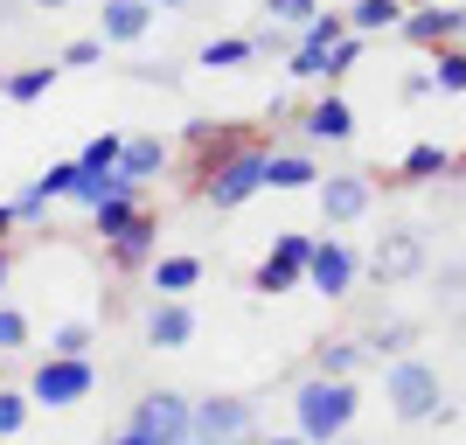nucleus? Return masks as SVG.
<instances>
[{"label": "nucleus", "mask_w": 466, "mask_h": 445, "mask_svg": "<svg viewBox=\"0 0 466 445\" xmlns=\"http://www.w3.org/2000/svg\"><path fill=\"white\" fill-rule=\"evenodd\" d=\"M355 410H362V397H355V376H320V369H313L307 383L292 389V431H307L313 445L349 439Z\"/></svg>", "instance_id": "1"}, {"label": "nucleus", "mask_w": 466, "mask_h": 445, "mask_svg": "<svg viewBox=\"0 0 466 445\" xmlns=\"http://www.w3.org/2000/svg\"><path fill=\"white\" fill-rule=\"evenodd\" d=\"M265 175H272V147L265 139H244V147H230L223 160H209L202 167V181H195V195L209 202V209H244L251 195H265Z\"/></svg>", "instance_id": "2"}, {"label": "nucleus", "mask_w": 466, "mask_h": 445, "mask_svg": "<svg viewBox=\"0 0 466 445\" xmlns=\"http://www.w3.org/2000/svg\"><path fill=\"white\" fill-rule=\"evenodd\" d=\"M383 397H390V418H404V425H425L446 410V383H439V369L418 362V355H397L383 369Z\"/></svg>", "instance_id": "3"}, {"label": "nucleus", "mask_w": 466, "mask_h": 445, "mask_svg": "<svg viewBox=\"0 0 466 445\" xmlns=\"http://www.w3.org/2000/svg\"><path fill=\"white\" fill-rule=\"evenodd\" d=\"M97 389V362L91 355H42L35 376H28V397L42 410H63V404H84Z\"/></svg>", "instance_id": "4"}, {"label": "nucleus", "mask_w": 466, "mask_h": 445, "mask_svg": "<svg viewBox=\"0 0 466 445\" xmlns=\"http://www.w3.org/2000/svg\"><path fill=\"white\" fill-rule=\"evenodd\" d=\"M307 258H313V237L307 230H279L272 251L251 265V292H258V299H279V292L307 286Z\"/></svg>", "instance_id": "5"}, {"label": "nucleus", "mask_w": 466, "mask_h": 445, "mask_svg": "<svg viewBox=\"0 0 466 445\" xmlns=\"http://www.w3.org/2000/svg\"><path fill=\"white\" fill-rule=\"evenodd\" d=\"M349 35V7H320V15L299 28V42H292L286 56V77H328V49Z\"/></svg>", "instance_id": "6"}, {"label": "nucleus", "mask_w": 466, "mask_h": 445, "mask_svg": "<svg viewBox=\"0 0 466 445\" xmlns=\"http://www.w3.org/2000/svg\"><path fill=\"white\" fill-rule=\"evenodd\" d=\"M258 425V404L251 397H195V439L202 445H237V439H251Z\"/></svg>", "instance_id": "7"}, {"label": "nucleus", "mask_w": 466, "mask_h": 445, "mask_svg": "<svg viewBox=\"0 0 466 445\" xmlns=\"http://www.w3.org/2000/svg\"><path fill=\"white\" fill-rule=\"evenodd\" d=\"M425 265H431L425 230H383V237H376V251H370L376 286H410V278H418Z\"/></svg>", "instance_id": "8"}, {"label": "nucleus", "mask_w": 466, "mask_h": 445, "mask_svg": "<svg viewBox=\"0 0 466 445\" xmlns=\"http://www.w3.org/2000/svg\"><path fill=\"white\" fill-rule=\"evenodd\" d=\"M355 271H362V258L341 244V237H313V258H307V286L320 292V299H349L355 292Z\"/></svg>", "instance_id": "9"}, {"label": "nucleus", "mask_w": 466, "mask_h": 445, "mask_svg": "<svg viewBox=\"0 0 466 445\" xmlns=\"http://www.w3.org/2000/svg\"><path fill=\"white\" fill-rule=\"evenodd\" d=\"M126 425H147L154 439L175 445V439H188V425H195V397H188V389H147Z\"/></svg>", "instance_id": "10"}, {"label": "nucleus", "mask_w": 466, "mask_h": 445, "mask_svg": "<svg viewBox=\"0 0 466 445\" xmlns=\"http://www.w3.org/2000/svg\"><path fill=\"white\" fill-rule=\"evenodd\" d=\"M313 195H320V216H328V230H349V223H362V216H370L376 181H370V175H328Z\"/></svg>", "instance_id": "11"}, {"label": "nucleus", "mask_w": 466, "mask_h": 445, "mask_svg": "<svg viewBox=\"0 0 466 445\" xmlns=\"http://www.w3.org/2000/svg\"><path fill=\"white\" fill-rule=\"evenodd\" d=\"M397 35H404V42H418V49H439V42H460V35H466V7H446V0H431V7H410Z\"/></svg>", "instance_id": "12"}, {"label": "nucleus", "mask_w": 466, "mask_h": 445, "mask_svg": "<svg viewBox=\"0 0 466 445\" xmlns=\"http://www.w3.org/2000/svg\"><path fill=\"white\" fill-rule=\"evenodd\" d=\"M154 0H105L97 7V35L112 42V49H133V42H147V28H154Z\"/></svg>", "instance_id": "13"}, {"label": "nucleus", "mask_w": 466, "mask_h": 445, "mask_svg": "<svg viewBox=\"0 0 466 445\" xmlns=\"http://www.w3.org/2000/svg\"><path fill=\"white\" fill-rule=\"evenodd\" d=\"M188 341H195L188 299H160L154 292V307H147V349H188Z\"/></svg>", "instance_id": "14"}, {"label": "nucleus", "mask_w": 466, "mask_h": 445, "mask_svg": "<svg viewBox=\"0 0 466 445\" xmlns=\"http://www.w3.org/2000/svg\"><path fill=\"white\" fill-rule=\"evenodd\" d=\"M299 133L307 139H328V147H341V139H355V105L341 91H328L320 105H307L299 112Z\"/></svg>", "instance_id": "15"}, {"label": "nucleus", "mask_w": 466, "mask_h": 445, "mask_svg": "<svg viewBox=\"0 0 466 445\" xmlns=\"http://www.w3.org/2000/svg\"><path fill=\"white\" fill-rule=\"evenodd\" d=\"M160 167H167V139H160V133H133V139H126V154H118V181H126V188L160 181Z\"/></svg>", "instance_id": "16"}, {"label": "nucleus", "mask_w": 466, "mask_h": 445, "mask_svg": "<svg viewBox=\"0 0 466 445\" xmlns=\"http://www.w3.org/2000/svg\"><path fill=\"white\" fill-rule=\"evenodd\" d=\"M147 286H154L160 299H188V292L202 286V258H195V251H167V258H154V265H147Z\"/></svg>", "instance_id": "17"}, {"label": "nucleus", "mask_w": 466, "mask_h": 445, "mask_svg": "<svg viewBox=\"0 0 466 445\" xmlns=\"http://www.w3.org/2000/svg\"><path fill=\"white\" fill-rule=\"evenodd\" d=\"M154 244H160V216L139 209V216H133V230H118V237H112V265H118V271L154 265Z\"/></svg>", "instance_id": "18"}, {"label": "nucleus", "mask_w": 466, "mask_h": 445, "mask_svg": "<svg viewBox=\"0 0 466 445\" xmlns=\"http://www.w3.org/2000/svg\"><path fill=\"white\" fill-rule=\"evenodd\" d=\"M181 139H188V154L209 167V160H223L230 147H244L251 133H237V126H223V118H188V133H181ZM202 167H195V175H202Z\"/></svg>", "instance_id": "19"}, {"label": "nucleus", "mask_w": 466, "mask_h": 445, "mask_svg": "<svg viewBox=\"0 0 466 445\" xmlns=\"http://www.w3.org/2000/svg\"><path fill=\"white\" fill-rule=\"evenodd\" d=\"M410 0H349V28L355 35H390V28H404Z\"/></svg>", "instance_id": "20"}, {"label": "nucleus", "mask_w": 466, "mask_h": 445, "mask_svg": "<svg viewBox=\"0 0 466 445\" xmlns=\"http://www.w3.org/2000/svg\"><path fill=\"white\" fill-rule=\"evenodd\" d=\"M63 77V63H28V70H7L0 77V97L7 105H35V97H49V84Z\"/></svg>", "instance_id": "21"}, {"label": "nucleus", "mask_w": 466, "mask_h": 445, "mask_svg": "<svg viewBox=\"0 0 466 445\" xmlns=\"http://www.w3.org/2000/svg\"><path fill=\"white\" fill-rule=\"evenodd\" d=\"M265 49H258V35H209L202 42V70H244V63H258Z\"/></svg>", "instance_id": "22"}, {"label": "nucleus", "mask_w": 466, "mask_h": 445, "mask_svg": "<svg viewBox=\"0 0 466 445\" xmlns=\"http://www.w3.org/2000/svg\"><path fill=\"white\" fill-rule=\"evenodd\" d=\"M452 167H460V160H452L439 139H418V147L397 160V181H439V175H452Z\"/></svg>", "instance_id": "23"}, {"label": "nucleus", "mask_w": 466, "mask_h": 445, "mask_svg": "<svg viewBox=\"0 0 466 445\" xmlns=\"http://www.w3.org/2000/svg\"><path fill=\"white\" fill-rule=\"evenodd\" d=\"M265 188H279V195L320 188V167H313L307 154H272V175H265Z\"/></svg>", "instance_id": "24"}, {"label": "nucleus", "mask_w": 466, "mask_h": 445, "mask_svg": "<svg viewBox=\"0 0 466 445\" xmlns=\"http://www.w3.org/2000/svg\"><path fill=\"white\" fill-rule=\"evenodd\" d=\"M133 216H139V195H133V188H118V195H105V202L91 209V230L112 244L118 230H133Z\"/></svg>", "instance_id": "25"}, {"label": "nucleus", "mask_w": 466, "mask_h": 445, "mask_svg": "<svg viewBox=\"0 0 466 445\" xmlns=\"http://www.w3.org/2000/svg\"><path fill=\"white\" fill-rule=\"evenodd\" d=\"M362 362H370V341H320V349H313V369H320V376H355Z\"/></svg>", "instance_id": "26"}, {"label": "nucleus", "mask_w": 466, "mask_h": 445, "mask_svg": "<svg viewBox=\"0 0 466 445\" xmlns=\"http://www.w3.org/2000/svg\"><path fill=\"white\" fill-rule=\"evenodd\" d=\"M431 84H439L446 97L466 91V49H460V42H439V56H431Z\"/></svg>", "instance_id": "27"}, {"label": "nucleus", "mask_w": 466, "mask_h": 445, "mask_svg": "<svg viewBox=\"0 0 466 445\" xmlns=\"http://www.w3.org/2000/svg\"><path fill=\"white\" fill-rule=\"evenodd\" d=\"M410 349H418V328H410V320H383V328L370 334V355H376V362H383V355L397 362V355H410Z\"/></svg>", "instance_id": "28"}, {"label": "nucleus", "mask_w": 466, "mask_h": 445, "mask_svg": "<svg viewBox=\"0 0 466 445\" xmlns=\"http://www.w3.org/2000/svg\"><path fill=\"white\" fill-rule=\"evenodd\" d=\"M258 15L272 21V28H307V21L320 15V0H265Z\"/></svg>", "instance_id": "29"}, {"label": "nucleus", "mask_w": 466, "mask_h": 445, "mask_svg": "<svg viewBox=\"0 0 466 445\" xmlns=\"http://www.w3.org/2000/svg\"><path fill=\"white\" fill-rule=\"evenodd\" d=\"M362 49H370V35H355V28H349L341 42H334V49H328V84H341V77H349L355 63H362Z\"/></svg>", "instance_id": "30"}, {"label": "nucleus", "mask_w": 466, "mask_h": 445, "mask_svg": "<svg viewBox=\"0 0 466 445\" xmlns=\"http://www.w3.org/2000/svg\"><path fill=\"white\" fill-rule=\"evenodd\" d=\"M91 341H97L91 320H63V328L49 334V355H91Z\"/></svg>", "instance_id": "31"}, {"label": "nucleus", "mask_w": 466, "mask_h": 445, "mask_svg": "<svg viewBox=\"0 0 466 445\" xmlns=\"http://www.w3.org/2000/svg\"><path fill=\"white\" fill-rule=\"evenodd\" d=\"M105 49H112V42H105V35H77V42H70V49H63V70H97V63H105Z\"/></svg>", "instance_id": "32"}, {"label": "nucleus", "mask_w": 466, "mask_h": 445, "mask_svg": "<svg viewBox=\"0 0 466 445\" xmlns=\"http://www.w3.org/2000/svg\"><path fill=\"white\" fill-rule=\"evenodd\" d=\"M28 410H35L28 389H0V439H15V431L28 425Z\"/></svg>", "instance_id": "33"}, {"label": "nucleus", "mask_w": 466, "mask_h": 445, "mask_svg": "<svg viewBox=\"0 0 466 445\" xmlns=\"http://www.w3.org/2000/svg\"><path fill=\"white\" fill-rule=\"evenodd\" d=\"M0 349H7V355H21V349H28V313H21V307H7V299H0Z\"/></svg>", "instance_id": "34"}, {"label": "nucleus", "mask_w": 466, "mask_h": 445, "mask_svg": "<svg viewBox=\"0 0 466 445\" xmlns=\"http://www.w3.org/2000/svg\"><path fill=\"white\" fill-rule=\"evenodd\" d=\"M118 154H126V133H97L77 160H84V167H118Z\"/></svg>", "instance_id": "35"}, {"label": "nucleus", "mask_w": 466, "mask_h": 445, "mask_svg": "<svg viewBox=\"0 0 466 445\" xmlns=\"http://www.w3.org/2000/svg\"><path fill=\"white\" fill-rule=\"evenodd\" d=\"M105 445H167V439H154V431H147V425H118V431H112V439H105Z\"/></svg>", "instance_id": "36"}, {"label": "nucleus", "mask_w": 466, "mask_h": 445, "mask_svg": "<svg viewBox=\"0 0 466 445\" xmlns=\"http://www.w3.org/2000/svg\"><path fill=\"white\" fill-rule=\"evenodd\" d=\"M460 292H466V271L446 265V271H439V299H460Z\"/></svg>", "instance_id": "37"}, {"label": "nucleus", "mask_w": 466, "mask_h": 445, "mask_svg": "<svg viewBox=\"0 0 466 445\" xmlns=\"http://www.w3.org/2000/svg\"><path fill=\"white\" fill-rule=\"evenodd\" d=\"M15 223H21V216H15V202H0V237L15 230Z\"/></svg>", "instance_id": "38"}, {"label": "nucleus", "mask_w": 466, "mask_h": 445, "mask_svg": "<svg viewBox=\"0 0 466 445\" xmlns=\"http://www.w3.org/2000/svg\"><path fill=\"white\" fill-rule=\"evenodd\" d=\"M265 445H313L307 431H286V439H265Z\"/></svg>", "instance_id": "39"}, {"label": "nucleus", "mask_w": 466, "mask_h": 445, "mask_svg": "<svg viewBox=\"0 0 466 445\" xmlns=\"http://www.w3.org/2000/svg\"><path fill=\"white\" fill-rule=\"evenodd\" d=\"M7 278H15V258H7V251H0V292H7Z\"/></svg>", "instance_id": "40"}, {"label": "nucleus", "mask_w": 466, "mask_h": 445, "mask_svg": "<svg viewBox=\"0 0 466 445\" xmlns=\"http://www.w3.org/2000/svg\"><path fill=\"white\" fill-rule=\"evenodd\" d=\"M21 15V0H0V21H15Z\"/></svg>", "instance_id": "41"}, {"label": "nucleus", "mask_w": 466, "mask_h": 445, "mask_svg": "<svg viewBox=\"0 0 466 445\" xmlns=\"http://www.w3.org/2000/svg\"><path fill=\"white\" fill-rule=\"evenodd\" d=\"M35 7H49V15H56V7H70V0H35Z\"/></svg>", "instance_id": "42"}, {"label": "nucleus", "mask_w": 466, "mask_h": 445, "mask_svg": "<svg viewBox=\"0 0 466 445\" xmlns=\"http://www.w3.org/2000/svg\"><path fill=\"white\" fill-rule=\"evenodd\" d=\"M154 7H188V0H154Z\"/></svg>", "instance_id": "43"}, {"label": "nucleus", "mask_w": 466, "mask_h": 445, "mask_svg": "<svg viewBox=\"0 0 466 445\" xmlns=\"http://www.w3.org/2000/svg\"><path fill=\"white\" fill-rule=\"evenodd\" d=\"M175 445H202V439H195V431H188V439H175Z\"/></svg>", "instance_id": "44"}, {"label": "nucleus", "mask_w": 466, "mask_h": 445, "mask_svg": "<svg viewBox=\"0 0 466 445\" xmlns=\"http://www.w3.org/2000/svg\"><path fill=\"white\" fill-rule=\"evenodd\" d=\"M237 445H265V439H237Z\"/></svg>", "instance_id": "45"}, {"label": "nucleus", "mask_w": 466, "mask_h": 445, "mask_svg": "<svg viewBox=\"0 0 466 445\" xmlns=\"http://www.w3.org/2000/svg\"><path fill=\"white\" fill-rule=\"evenodd\" d=\"M410 7H431V0H410Z\"/></svg>", "instance_id": "46"}, {"label": "nucleus", "mask_w": 466, "mask_h": 445, "mask_svg": "<svg viewBox=\"0 0 466 445\" xmlns=\"http://www.w3.org/2000/svg\"><path fill=\"white\" fill-rule=\"evenodd\" d=\"M334 445H355V439H334Z\"/></svg>", "instance_id": "47"}, {"label": "nucleus", "mask_w": 466, "mask_h": 445, "mask_svg": "<svg viewBox=\"0 0 466 445\" xmlns=\"http://www.w3.org/2000/svg\"><path fill=\"white\" fill-rule=\"evenodd\" d=\"M0 355H7V349H0Z\"/></svg>", "instance_id": "48"}, {"label": "nucleus", "mask_w": 466, "mask_h": 445, "mask_svg": "<svg viewBox=\"0 0 466 445\" xmlns=\"http://www.w3.org/2000/svg\"><path fill=\"white\" fill-rule=\"evenodd\" d=\"M460 328H466V320H460Z\"/></svg>", "instance_id": "49"}]
</instances>
